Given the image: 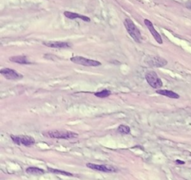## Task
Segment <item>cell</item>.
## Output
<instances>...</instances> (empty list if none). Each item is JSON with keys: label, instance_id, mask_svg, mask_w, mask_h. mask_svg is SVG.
<instances>
[{"label": "cell", "instance_id": "obj_9", "mask_svg": "<svg viewBox=\"0 0 191 180\" xmlns=\"http://www.w3.org/2000/svg\"><path fill=\"white\" fill-rule=\"evenodd\" d=\"M43 44L46 47L55 49H66L72 47V44L69 42L64 41H47L43 42Z\"/></svg>", "mask_w": 191, "mask_h": 180}, {"label": "cell", "instance_id": "obj_18", "mask_svg": "<svg viewBox=\"0 0 191 180\" xmlns=\"http://www.w3.org/2000/svg\"><path fill=\"white\" fill-rule=\"evenodd\" d=\"M186 7L191 9V0L190 1H188L187 3H186Z\"/></svg>", "mask_w": 191, "mask_h": 180}, {"label": "cell", "instance_id": "obj_14", "mask_svg": "<svg viewBox=\"0 0 191 180\" xmlns=\"http://www.w3.org/2000/svg\"><path fill=\"white\" fill-rule=\"evenodd\" d=\"M25 172L28 174L31 175H42L45 173V171L43 169L39 168H35V167H30L25 170Z\"/></svg>", "mask_w": 191, "mask_h": 180}, {"label": "cell", "instance_id": "obj_6", "mask_svg": "<svg viewBox=\"0 0 191 180\" xmlns=\"http://www.w3.org/2000/svg\"><path fill=\"white\" fill-rule=\"evenodd\" d=\"M145 63L150 67H162L167 64V61L159 56H148L145 60Z\"/></svg>", "mask_w": 191, "mask_h": 180}, {"label": "cell", "instance_id": "obj_5", "mask_svg": "<svg viewBox=\"0 0 191 180\" xmlns=\"http://www.w3.org/2000/svg\"><path fill=\"white\" fill-rule=\"evenodd\" d=\"M12 141L15 144L19 145H24L25 146H31L35 144V140L34 138L27 135H11Z\"/></svg>", "mask_w": 191, "mask_h": 180}, {"label": "cell", "instance_id": "obj_11", "mask_svg": "<svg viewBox=\"0 0 191 180\" xmlns=\"http://www.w3.org/2000/svg\"><path fill=\"white\" fill-rule=\"evenodd\" d=\"M63 15L66 17V18L70 19V20H76V19H80V20H83L84 22H90V17H87V16L82 15V14H77V13L75 12H71V11H64L63 12Z\"/></svg>", "mask_w": 191, "mask_h": 180}, {"label": "cell", "instance_id": "obj_8", "mask_svg": "<svg viewBox=\"0 0 191 180\" xmlns=\"http://www.w3.org/2000/svg\"><path fill=\"white\" fill-rule=\"evenodd\" d=\"M87 168L92 169V170H97V171L101 172H105V173H113V172H117V169L112 166H108V165H96V164L92 163H87Z\"/></svg>", "mask_w": 191, "mask_h": 180}, {"label": "cell", "instance_id": "obj_7", "mask_svg": "<svg viewBox=\"0 0 191 180\" xmlns=\"http://www.w3.org/2000/svg\"><path fill=\"white\" fill-rule=\"evenodd\" d=\"M0 73L8 80H20L23 78V75L10 68H3L0 70Z\"/></svg>", "mask_w": 191, "mask_h": 180}, {"label": "cell", "instance_id": "obj_3", "mask_svg": "<svg viewBox=\"0 0 191 180\" xmlns=\"http://www.w3.org/2000/svg\"><path fill=\"white\" fill-rule=\"evenodd\" d=\"M145 78H146V80L148 84L153 88L157 89L163 86V82H162L161 79L154 71H149L146 73L145 75Z\"/></svg>", "mask_w": 191, "mask_h": 180}, {"label": "cell", "instance_id": "obj_10", "mask_svg": "<svg viewBox=\"0 0 191 180\" xmlns=\"http://www.w3.org/2000/svg\"><path fill=\"white\" fill-rule=\"evenodd\" d=\"M144 24L146 25V27H147V28L149 29V31H150L152 35L153 36V38H155V41H157L159 44H163V40H162L161 36H160V34L156 31L155 27H154V25L153 24H152V22H151L150 20H147V19H145Z\"/></svg>", "mask_w": 191, "mask_h": 180}, {"label": "cell", "instance_id": "obj_12", "mask_svg": "<svg viewBox=\"0 0 191 180\" xmlns=\"http://www.w3.org/2000/svg\"><path fill=\"white\" fill-rule=\"evenodd\" d=\"M9 60L11 61L14 62V63L20 64H31L25 55H17V56L10 57Z\"/></svg>", "mask_w": 191, "mask_h": 180}, {"label": "cell", "instance_id": "obj_2", "mask_svg": "<svg viewBox=\"0 0 191 180\" xmlns=\"http://www.w3.org/2000/svg\"><path fill=\"white\" fill-rule=\"evenodd\" d=\"M44 135L51 138H58V139H71L77 138L79 136L77 133L70 131H63V130H54L49 131L44 133Z\"/></svg>", "mask_w": 191, "mask_h": 180}, {"label": "cell", "instance_id": "obj_4", "mask_svg": "<svg viewBox=\"0 0 191 180\" xmlns=\"http://www.w3.org/2000/svg\"><path fill=\"white\" fill-rule=\"evenodd\" d=\"M70 61L72 62L77 64L83 65L85 67H99L101 66V62L98 61L96 60L89 59V58H84L82 56H74L70 58Z\"/></svg>", "mask_w": 191, "mask_h": 180}, {"label": "cell", "instance_id": "obj_16", "mask_svg": "<svg viewBox=\"0 0 191 180\" xmlns=\"http://www.w3.org/2000/svg\"><path fill=\"white\" fill-rule=\"evenodd\" d=\"M111 94V90H107V89H104V90H101V91L96 92V93H94L95 96L99 97V98H106V97H109Z\"/></svg>", "mask_w": 191, "mask_h": 180}, {"label": "cell", "instance_id": "obj_15", "mask_svg": "<svg viewBox=\"0 0 191 180\" xmlns=\"http://www.w3.org/2000/svg\"><path fill=\"white\" fill-rule=\"evenodd\" d=\"M48 171L51 172V173H55V174L63 175V176H73V173H69V172L63 171V170H58V169H53V168H48Z\"/></svg>", "mask_w": 191, "mask_h": 180}, {"label": "cell", "instance_id": "obj_19", "mask_svg": "<svg viewBox=\"0 0 191 180\" xmlns=\"http://www.w3.org/2000/svg\"><path fill=\"white\" fill-rule=\"evenodd\" d=\"M176 162L177 164H181V165H183V164H184V162H183V161H180V160H176Z\"/></svg>", "mask_w": 191, "mask_h": 180}, {"label": "cell", "instance_id": "obj_17", "mask_svg": "<svg viewBox=\"0 0 191 180\" xmlns=\"http://www.w3.org/2000/svg\"><path fill=\"white\" fill-rule=\"evenodd\" d=\"M117 132H119L120 134H123V135H127L129 134L131 132V129L129 126L125 125H120L117 129Z\"/></svg>", "mask_w": 191, "mask_h": 180}, {"label": "cell", "instance_id": "obj_13", "mask_svg": "<svg viewBox=\"0 0 191 180\" xmlns=\"http://www.w3.org/2000/svg\"><path fill=\"white\" fill-rule=\"evenodd\" d=\"M156 93H158V94L162 95V96H165L172 99H179L180 97V96L178 93H175L174 91H172V90H157V91H156Z\"/></svg>", "mask_w": 191, "mask_h": 180}, {"label": "cell", "instance_id": "obj_1", "mask_svg": "<svg viewBox=\"0 0 191 180\" xmlns=\"http://www.w3.org/2000/svg\"><path fill=\"white\" fill-rule=\"evenodd\" d=\"M124 25H125L127 32L128 33V34L131 37L132 39H133L135 42H142L143 38L142 35H141V31H140V30L138 29V27L135 25L134 22L132 21L131 19L125 18V20H124Z\"/></svg>", "mask_w": 191, "mask_h": 180}]
</instances>
